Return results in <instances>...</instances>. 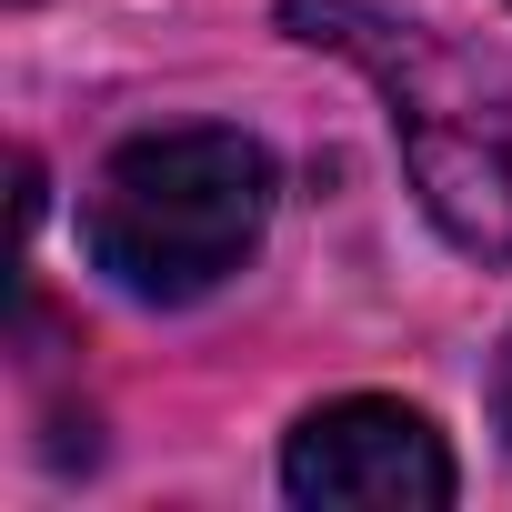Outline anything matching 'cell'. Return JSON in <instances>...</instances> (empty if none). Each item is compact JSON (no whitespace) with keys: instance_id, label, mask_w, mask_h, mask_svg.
Masks as SVG:
<instances>
[{"instance_id":"cell-1","label":"cell","mask_w":512,"mask_h":512,"mask_svg":"<svg viewBox=\"0 0 512 512\" xmlns=\"http://www.w3.org/2000/svg\"><path fill=\"white\" fill-rule=\"evenodd\" d=\"M312 51H342L392 101V141L422 181V211L462 251H512V61L452 41L442 21L382 11V0H282Z\"/></svg>"},{"instance_id":"cell-2","label":"cell","mask_w":512,"mask_h":512,"mask_svg":"<svg viewBox=\"0 0 512 512\" xmlns=\"http://www.w3.org/2000/svg\"><path fill=\"white\" fill-rule=\"evenodd\" d=\"M272 151L231 131V121H191V131H141L101 161L81 241L91 262L131 292V302H201L211 282H231L272 231Z\"/></svg>"},{"instance_id":"cell-3","label":"cell","mask_w":512,"mask_h":512,"mask_svg":"<svg viewBox=\"0 0 512 512\" xmlns=\"http://www.w3.org/2000/svg\"><path fill=\"white\" fill-rule=\"evenodd\" d=\"M282 492L292 502H322V512H442L462 492V472H452L442 432L412 402L352 392V402H322V412L292 422Z\"/></svg>"},{"instance_id":"cell-4","label":"cell","mask_w":512,"mask_h":512,"mask_svg":"<svg viewBox=\"0 0 512 512\" xmlns=\"http://www.w3.org/2000/svg\"><path fill=\"white\" fill-rule=\"evenodd\" d=\"M492 412H502V432H512V342H502V362H492Z\"/></svg>"}]
</instances>
